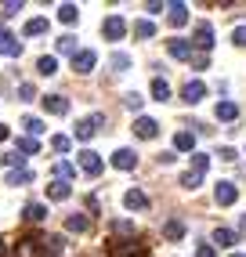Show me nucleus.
<instances>
[{
    "label": "nucleus",
    "mask_w": 246,
    "mask_h": 257,
    "mask_svg": "<svg viewBox=\"0 0 246 257\" xmlns=\"http://www.w3.org/2000/svg\"><path fill=\"white\" fill-rule=\"evenodd\" d=\"M101 123H105V116H101V112H91V116H83L80 123H76V138H80V142L94 138V134L101 131Z\"/></svg>",
    "instance_id": "f257e3e1"
},
{
    "label": "nucleus",
    "mask_w": 246,
    "mask_h": 257,
    "mask_svg": "<svg viewBox=\"0 0 246 257\" xmlns=\"http://www.w3.org/2000/svg\"><path fill=\"white\" fill-rule=\"evenodd\" d=\"M80 170H83V174H91V178L101 174V156H98L94 149H83L80 152Z\"/></svg>",
    "instance_id": "f03ea898"
},
{
    "label": "nucleus",
    "mask_w": 246,
    "mask_h": 257,
    "mask_svg": "<svg viewBox=\"0 0 246 257\" xmlns=\"http://www.w3.org/2000/svg\"><path fill=\"white\" fill-rule=\"evenodd\" d=\"M94 65H98V55H94V51H87V47H80L76 55H73V69H76V73H91Z\"/></svg>",
    "instance_id": "7ed1b4c3"
},
{
    "label": "nucleus",
    "mask_w": 246,
    "mask_h": 257,
    "mask_svg": "<svg viewBox=\"0 0 246 257\" xmlns=\"http://www.w3.org/2000/svg\"><path fill=\"white\" fill-rule=\"evenodd\" d=\"M214 199L221 203V207H232V203L239 199V188H235L232 181H217V188H214Z\"/></svg>",
    "instance_id": "20e7f679"
},
{
    "label": "nucleus",
    "mask_w": 246,
    "mask_h": 257,
    "mask_svg": "<svg viewBox=\"0 0 246 257\" xmlns=\"http://www.w3.org/2000/svg\"><path fill=\"white\" fill-rule=\"evenodd\" d=\"M101 33H105V40H123L127 22H123L119 15H109V19H105V26H101Z\"/></svg>",
    "instance_id": "39448f33"
},
{
    "label": "nucleus",
    "mask_w": 246,
    "mask_h": 257,
    "mask_svg": "<svg viewBox=\"0 0 246 257\" xmlns=\"http://www.w3.org/2000/svg\"><path fill=\"white\" fill-rule=\"evenodd\" d=\"M181 98L188 101V105H196V101H203V98H206V83H203V80H188L185 87H181Z\"/></svg>",
    "instance_id": "423d86ee"
},
{
    "label": "nucleus",
    "mask_w": 246,
    "mask_h": 257,
    "mask_svg": "<svg viewBox=\"0 0 246 257\" xmlns=\"http://www.w3.org/2000/svg\"><path fill=\"white\" fill-rule=\"evenodd\" d=\"M112 167L116 170H134L138 167V152L134 149H116L112 152Z\"/></svg>",
    "instance_id": "0eeeda50"
},
{
    "label": "nucleus",
    "mask_w": 246,
    "mask_h": 257,
    "mask_svg": "<svg viewBox=\"0 0 246 257\" xmlns=\"http://www.w3.org/2000/svg\"><path fill=\"white\" fill-rule=\"evenodd\" d=\"M134 134L138 138H156V134H160V123H156L152 116H138L134 119Z\"/></svg>",
    "instance_id": "6e6552de"
},
{
    "label": "nucleus",
    "mask_w": 246,
    "mask_h": 257,
    "mask_svg": "<svg viewBox=\"0 0 246 257\" xmlns=\"http://www.w3.org/2000/svg\"><path fill=\"white\" fill-rule=\"evenodd\" d=\"M0 55H8V58H19L22 55V44L15 40L8 29H0Z\"/></svg>",
    "instance_id": "1a4fd4ad"
},
{
    "label": "nucleus",
    "mask_w": 246,
    "mask_h": 257,
    "mask_svg": "<svg viewBox=\"0 0 246 257\" xmlns=\"http://www.w3.org/2000/svg\"><path fill=\"white\" fill-rule=\"evenodd\" d=\"M123 207H127V210H145V207H149V196L142 192V188H127V196H123Z\"/></svg>",
    "instance_id": "9d476101"
},
{
    "label": "nucleus",
    "mask_w": 246,
    "mask_h": 257,
    "mask_svg": "<svg viewBox=\"0 0 246 257\" xmlns=\"http://www.w3.org/2000/svg\"><path fill=\"white\" fill-rule=\"evenodd\" d=\"M192 44L203 47V51H210V47H214V26H210V22H199V26H196V40H192Z\"/></svg>",
    "instance_id": "9b49d317"
},
{
    "label": "nucleus",
    "mask_w": 246,
    "mask_h": 257,
    "mask_svg": "<svg viewBox=\"0 0 246 257\" xmlns=\"http://www.w3.org/2000/svg\"><path fill=\"white\" fill-rule=\"evenodd\" d=\"M44 109H47L51 116H65V112H69V98H62V94H47V98H44Z\"/></svg>",
    "instance_id": "f8f14e48"
},
{
    "label": "nucleus",
    "mask_w": 246,
    "mask_h": 257,
    "mask_svg": "<svg viewBox=\"0 0 246 257\" xmlns=\"http://www.w3.org/2000/svg\"><path fill=\"white\" fill-rule=\"evenodd\" d=\"M15 257H44V246L37 239H19V246H15Z\"/></svg>",
    "instance_id": "ddd939ff"
},
{
    "label": "nucleus",
    "mask_w": 246,
    "mask_h": 257,
    "mask_svg": "<svg viewBox=\"0 0 246 257\" xmlns=\"http://www.w3.org/2000/svg\"><path fill=\"white\" fill-rule=\"evenodd\" d=\"M214 116L221 119V123H232V119H239V105H235V101H217Z\"/></svg>",
    "instance_id": "4468645a"
},
{
    "label": "nucleus",
    "mask_w": 246,
    "mask_h": 257,
    "mask_svg": "<svg viewBox=\"0 0 246 257\" xmlns=\"http://www.w3.org/2000/svg\"><path fill=\"white\" fill-rule=\"evenodd\" d=\"M167 11H170L167 19H170V26H174V29H181V26H188V4H170Z\"/></svg>",
    "instance_id": "2eb2a0df"
},
{
    "label": "nucleus",
    "mask_w": 246,
    "mask_h": 257,
    "mask_svg": "<svg viewBox=\"0 0 246 257\" xmlns=\"http://www.w3.org/2000/svg\"><path fill=\"white\" fill-rule=\"evenodd\" d=\"M55 51H58V55H69V58H73L76 51H80V44H76L73 33H65V37H58V40H55Z\"/></svg>",
    "instance_id": "dca6fc26"
},
{
    "label": "nucleus",
    "mask_w": 246,
    "mask_h": 257,
    "mask_svg": "<svg viewBox=\"0 0 246 257\" xmlns=\"http://www.w3.org/2000/svg\"><path fill=\"white\" fill-rule=\"evenodd\" d=\"M91 228V217L87 214H69L65 217V232H87Z\"/></svg>",
    "instance_id": "f3484780"
},
{
    "label": "nucleus",
    "mask_w": 246,
    "mask_h": 257,
    "mask_svg": "<svg viewBox=\"0 0 246 257\" xmlns=\"http://www.w3.org/2000/svg\"><path fill=\"white\" fill-rule=\"evenodd\" d=\"M22 217H26V221H33V225H40V221L47 217V207H44V203H26Z\"/></svg>",
    "instance_id": "a211bd4d"
},
{
    "label": "nucleus",
    "mask_w": 246,
    "mask_h": 257,
    "mask_svg": "<svg viewBox=\"0 0 246 257\" xmlns=\"http://www.w3.org/2000/svg\"><path fill=\"white\" fill-rule=\"evenodd\" d=\"M69 196H73V185H65V181L47 185V199H69Z\"/></svg>",
    "instance_id": "6ab92c4d"
},
{
    "label": "nucleus",
    "mask_w": 246,
    "mask_h": 257,
    "mask_svg": "<svg viewBox=\"0 0 246 257\" xmlns=\"http://www.w3.org/2000/svg\"><path fill=\"white\" fill-rule=\"evenodd\" d=\"M192 145H196V134H192V131H178V134H174V149L192 152Z\"/></svg>",
    "instance_id": "aec40b11"
},
{
    "label": "nucleus",
    "mask_w": 246,
    "mask_h": 257,
    "mask_svg": "<svg viewBox=\"0 0 246 257\" xmlns=\"http://www.w3.org/2000/svg\"><path fill=\"white\" fill-rule=\"evenodd\" d=\"M163 235L170 239V243H178V239H185V225L174 217V221H167V225H163Z\"/></svg>",
    "instance_id": "412c9836"
},
{
    "label": "nucleus",
    "mask_w": 246,
    "mask_h": 257,
    "mask_svg": "<svg viewBox=\"0 0 246 257\" xmlns=\"http://www.w3.org/2000/svg\"><path fill=\"white\" fill-rule=\"evenodd\" d=\"M134 37H138V40H149V37H156V26H152V19H138V22H134Z\"/></svg>",
    "instance_id": "4be33fe9"
},
{
    "label": "nucleus",
    "mask_w": 246,
    "mask_h": 257,
    "mask_svg": "<svg viewBox=\"0 0 246 257\" xmlns=\"http://www.w3.org/2000/svg\"><path fill=\"white\" fill-rule=\"evenodd\" d=\"M167 51H170L174 58H192V44H188V40H170Z\"/></svg>",
    "instance_id": "5701e85b"
},
{
    "label": "nucleus",
    "mask_w": 246,
    "mask_h": 257,
    "mask_svg": "<svg viewBox=\"0 0 246 257\" xmlns=\"http://www.w3.org/2000/svg\"><path fill=\"white\" fill-rule=\"evenodd\" d=\"M22 127H26V138H37V134L47 131V127H44V119H37V116H26V119H22Z\"/></svg>",
    "instance_id": "b1692460"
},
{
    "label": "nucleus",
    "mask_w": 246,
    "mask_h": 257,
    "mask_svg": "<svg viewBox=\"0 0 246 257\" xmlns=\"http://www.w3.org/2000/svg\"><path fill=\"white\" fill-rule=\"evenodd\" d=\"M62 250H65V239H62V235H51V239H44V253H47V257H58Z\"/></svg>",
    "instance_id": "393cba45"
},
{
    "label": "nucleus",
    "mask_w": 246,
    "mask_h": 257,
    "mask_svg": "<svg viewBox=\"0 0 246 257\" xmlns=\"http://www.w3.org/2000/svg\"><path fill=\"white\" fill-rule=\"evenodd\" d=\"M37 73H40V76H55V73H58V62L51 58V55L37 58Z\"/></svg>",
    "instance_id": "a878e982"
},
{
    "label": "nucleus",
    "mask_w": 246,
    "mask_h": 257,
    "mask_svg": "<svg viewBox=\"0 0 246 257\" xmlns=\"http://www.w3.org/2000/svg\"><path fill=\"white\" fill-rule=\"evenodd\" d=\"M47 33V19H29L26 22V37H44Z\"/></svg>",
    "instance_id": "bb28decb"
},
{
    "label": "nucleus",
    "mask_w": 246,
    "mask_h": 257,
    "mask_svg": "<svg viewBox=\"0 0 246 257\" xmlns=\"http://www.w3.org/2000/svg\"><path fill=\"white\" fill-rule=\"evenodd\" d=\"M73 174H76V167H73V163H65V160H58V163H55V178H58V181H65V185H69V178H73Z\"/></svg>",
    "instance_id": "cd10ccee"
},
{
    "label": "nucleus",
    "mask_w": 246,
    "mask_h": 257,
    "mask_svg": "<svg viewBox=\"0 0 246 257\" xmlns=\"http://www.w3.org/2000/svg\"><path fill=\"white\" fill-rule=\"evenodd\" d=\"M58 19H62V22H69V26H73V22L80 19V8H76V4H62V8H58Z\"/></svg>",
    "instance_id": "c85d7f7f"
},
{
    "label": "nucleus",
    "mask_w": 246,
    "mask_h": 257,
    "mask_svg": "<svg viewBox=\"0 0 246 257\" xmlns=\"http://www.w3.org/2000/svg\"><path fill=\"white\" fill-rule=\"evenodd\" d=\"M152 98L156 101H167L170 98V83L167 80H152Z\"/></svg>",
    "instance_id": "c756f323"
},
{
    "label": "nucleus",
    "mask_w": 246,
    "mask_h": 257,
    "mask_svg": "<svg viewBox=\"0 0 246 257\" xmlns=\"http://www.w3.org/2000/svg\"><path fill=\"white\" fill-rule=\"evenodd\" d=\"M214 243H217V246H235V232H232V228H217V232H214Z\"/></svg>",
    "instance_id": "7c9ffc66"
},
{
    "label": "nucleus",
    "mask_w": 246,
    "mask_h": 257,
    "mask_svg": "<svg viewBox=\"0 0 246 257\" xmlns=\"http://www.w3.org/2000/svg\"><path fill=\"white\" fill-rule=\"evenodd\" d=\"M4 181H8V185H26V181H33V170H26V167H22V170H11Z\"/></svg>",
    "instance_id": "2f4dec72"
},
{
    "label": "nucleus",
    "mask_w": 246,
    "mask_h": 257,
    "mask_svg": "<svg viewBox=\"0 0 246 257\" xmlns=\"http://www.w3.org/2000/svg\"><path fill=\"white\" fill-rule=\"evenodd\" d=\"M206 167H210V156H206V152H192V170H196V174H203Z\"/></svg>",
    "instance_id": "473e14b6"
},
{
    "label": "nucleus",
    "mask_w": 246,
    "mask_h": 257,
    "mask_svg": "<svg viewBox=\"0 0 246 257\" xmlns=\"http://www.w3.org/2000/svg\"><path fill=\"white\" fill-rule=\"evenodd\" d=\"M51 145H55V152H69V149H73V138H69V134H55Z\"/></svg>",
    "instance_id": "72a5a7b5"
},
{
    "label": "nucleus",
    "mask_w": 246,
    "mask_h": 257,
    "mask_svg": "<svg viewBox=\"0 0 246 257\" xmlns=\"http://www.w3.org/2000/svg\"><path fill=\"white\" fill-rule=\"evenodd\" d=\"M19 152H22V156H29V152L37 156V152H40V142H37V138H22V142H19Z\"/></svg>",
    "instance_id": "f704fd0d"
},
{
    "label": "nucleus",
    "mask_w": 246,
    "mask_h": 257,
    "mask_svg": "<svg viewBox=\"0 0 246 257\" xmlns=\"http://www.w3.org/2000/svg\"><path fill=\"white\" fill-rule=\"evenodd\" d=\"M181 185H185V188H199V185H203V174H196V170H185V174H181Z\"/></svg>",
    "instance_id": "c9c22d12"
},
{
    "label": "nucleus",
    "mask_w": 246,
    "mask_h": 257,
    "mask_svg": "<svg viewBox=\"0 0 246 257\" xmlns=\"http://www.w3.org/2000/svg\"><path fill=\"white\" fill-rule=\"evenodd\" d=\"M123 105H127L131 112H138V109H142V94H138V91H127V94H123Z\"/></svg>",
    "instance_id": "e433bc0d"
},
{
    "label": "nucleus",
    "mask_w": 246,
    "mask_h": 257,
    "mask_svg": "<svg viewBox=\"0 0 246 257\" xmlns=\"http://www.w3.org/2000/svg\"><path fill=\"white\" fill-rule=\"evenodd\" d=\"M19 98L22 101H33V98H37V87H33V83H19Z\"/></svg>",
    "instance_id": "4c0bfd02"
},
{
    "label": "nucleus",
    "mask_w": 246,
    "mask_h": 257,
    "mask_svg": "<svg viewBox=\"0 0 246 257\" xmlns=\"http://www.w3.org/2000/svg\"><path fill=\"white\" fill-rule=\"evenodd\" d=\"M232 44L235 47H246V26H235L232 29Z\"/></svg>",
    "instance_id": "58836bf2"
},
{
    "label": "nucleus",
    "mask_w": 246,
    "mask_h": 257,
    "mask_svg": "<svg viewBox=\"0 0 246 257\" xmlns=\"http://www.w3.org/2000/svg\"><path fill=\"white\" fill-rule=\"evenodd\" d=\"M127 65H131V58H127V55H119V51H116V55H112V69H116V73H123Z\"/></svg>",
    "instance_id": "ea45409f"
},
{
    "label": "nucleus",
    "mask_w": 246,
    "mask_h": 257,
    "mask_svg": "<svg viewBox=\"0 0 246 257\" xmlns=\"http://www.w3.org/2000/svg\"><path fill=\"white\" fill-rule=\"evenodd\" d=\"M4 160H8L11 167H19V170L26 167V156H22V152H19V149H15V152H8V156H4Z\"/></svg>",
    "instance_id": "a19ab883"
},
{
    "label": "nucleus",
    "mask_w": 246,
    "mask_h": 257,
    "mask_svg": "<svg viewBox=\"0 0 246 257\" xmlns=\"http://www.w3.org/2000/svg\"><path fill=\"white\" fill-rule=\"evenodd\" d=\"M112 232H116V235H134V225H131V221H116Z\"/></svg>",
    "instance_id": "79ce46f5"
},
{
    "label": "nucleus",
    "mask_w": 246,
    "mask_h": 257,
    "mask_svg": "<svg viewBox=\"0 0 246 257\" xmlns=\"http://www.w3.org/2000/svg\"><path fill=\"white\" fill-rule=\"evenodd\" d=\"M188 62H192V65H196V69H206V65H210V58H206V55H192Z\"/></svg>",
    "instance_id": "37998d69"
},
{
    "label": "nucleus",
    "mask_w": 246,
    "mask_h": 257,
    "mask_svg": "<svg viewBox=\"0 0 246 257\" xmlns=\"http://www.w3.org/2000/svg\"><path fill=\"white\" fill-rule=\"evenodd\" d=\"M19 11H22L19 0H8V4H4V15H19Z\"/></svg>",
    "instance_id": "c03bdc74"
},
{
    "label": "nucleus",
    "mask_w": 246,
    "mask_h": 257,
    "mask_svg": "<svg viewBox=\"0 0 246 257\" xmlns=\"http://www.w3.org/2000/svg\"><path fill=\"white\" fill-rule=\"evenodd\" d=\"M196 257H217V253H214V246H206V243H203V246L196 250Z\"/></svg>",
    "instance_id": "a18cd8bd"
},
{
    "label": "nucleus",
    "mask_w": 246,
    "mask_h": 257,
    "mask_svg": "<svg viewBox=\"0 0 246 257\" xmlns=\"http://www.w3.org/2000/svg\"><path fill=\"white\" fill-rule=\"evenodd\" d=\"M0 142H8V127H0Z\"/></svg>",
    "instance_id": "49530a36"
},
{
    "label": "nucleus",
    "mask_w": 246,
    "mask_h": 257,
    "mask_svg": "<svg viewBox=\"0 0 246 257\" xmlns=\"http://www.w3.org/2000/svg\"><path fill=\"white\" fill-rule=\"evenodd\" d=\"M0 257H8V246H4V239H0Z\"/></svg>",
    "instance_id": "de8ad7c7"
},
{
    "label": "nucleus",
    "mask_w": 246,
    "mask_h": 257,
    "mask_svg": "<svg viewBox=\"0 0 246 257\" xmlns=\"http://www.w3.org/2000/svg\"><path fill=\"white\" fill-rule=\"evenodd\" d=\"M239 232H246V217H242V225H239Z\"/></svg>",
    "instance_id": "09e8293b"
},
{
    "label": "nucleus",
    "mask_w": 246,
    "mask_h": 257,
    "mask_svg": "<svg viewBox=\"0 0 246 257\" xmlns=\"http://www.w3.org/2000/svg\"><path fill=\"white\" fill-rule=\"evenodd\" d=\"M232 257H246V253H232Z\"/></svg>",
    "instance_id": "8fccbe9b"
}]
</instances>
